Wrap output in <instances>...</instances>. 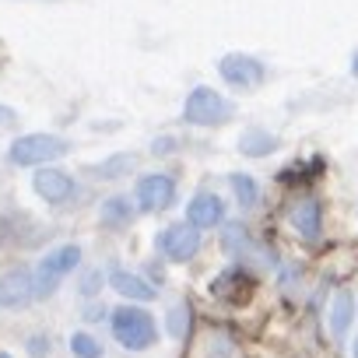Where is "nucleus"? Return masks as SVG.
<instances>
[{
	"mask_svg": "<svg viewBox=\"0 0 358 358\" xmlns=\"http://www.w3.org/2000/svg\"><path fill=\"white\" fill-rule=\"evenodd\" d=\"M109 327H113V337L127 351H148V348L158 344V323H155V316L144 306L123 302L120 309L109 313Z\"/></svg>",
	"mask_w": 358,
	"mask_h": 358,
	"instance_id": "1",
	"label": "nucleus"
},
{
	"mask_svg": "<svg viewBox=\"0 0 358 358\" xmlns=\"http://www.w3.org/2000/svg\"><path fill=\"white\" fill-rule=\"evenodd\" d=\"M67 151H71V141L60 134H22L11 141L8 162L22 165V169H43V165L60 162Z\"/></svg>",
	"mask_w": 358,
	"mask_h": 358,
	"instance_id": "2",
	"label": "nucleus"
},
{
	"mask_svg": "<svg viewBox=\"0 0 358 358\" xmlns=\"http://www.w3.org/2000/svg\"><path fill=\"white\" fill-rule=\"evenodd\" d=\"M78 264H81V246H78V243H64V246L50 250V253L36 264V271H32L36 299L53 295V292L60 288V281H64L67 274H74V271H78Z\"/></svg>",
	"mask_w": 358,
	"mask_h": 358,
	"instance_id": "3",
	"label": "nucleus"
},
{
	"mask_svg": "<svg viewBox=\"0 0 358 358\" xmlns=\"http://www.w3.org/2000/svg\"><path fill=\"white\" fill-rule=\"evenodd\" d=\"M232 113H236V106L208 85H197L183 102V123H190V127H222L225 120H232Z\"/></svg>",
	"mask_w": 358,
	"mask_h": 358,
	"instance_id": "4",
	"label": "nucleus"
},
{
	"mask_svg": "<svg viewBox=\"0 0 358 358\" xmlns=\"http://www.w3.org/2000/svg\"><path fill=\"white\" fill-rule=\"evenodd\" d=\"M179 197V187H176V179L169 172H148L137 179V187H134V201L141 211L148 215H158V211H169Z\"/></svg>",
	"mask_w": 358,
	"mask_h": 358,
	"instance_id": "5",
	"label": "nucleus"
},
{
	"mask_svg": "<svg viewBox=\"0 0 358 358\" xmlns=\"http://www.w3.org/2000/svg\"><path fill=\"white\" fill-rule=\"evenodd\" d=\"M218 74L236 92H253V88H260L267 81V67L257 57H250V53H229V57H222Z\"/></svg>",
	"mask_w": 358,
	"mask_h": 358,
	"instance_id": "6",
	"label": "nucleus"
},
{
	"mask_svg": "<svg viewBox=\"0 0 358 358\" xmlns=\"http://www.w3.org/2000/svg\"><path fill=\"white\" fill-rule=\"evenodd\" d=\"M155 246H158V253H162L165 260H172V264H190V260L201 253V232H197L194 225H187V222H176V225H169V229L155 239Z\"/></svg>",
	"mask_w": 358,
	"mask_h": 358,
	"instance_id": "7",
	"label": "nucleus"
},
{
	"mask_svg": "<svg viewBox=\"0 0 358 358\" xmlns=\"http://www.w3.org/2000/svg\"><path fill=\"white\" fill-rule=\"evenodd\" d=\"M32 190H36L46 204L60 208V204H67V201L78 194V183H74L71 172H64V169H57V165H43V169H36V176H32Z\"/></svg>",
	"mask_w": 358,
	"mask_h": 358,
	"instance_id": "8",
	"label": "nucleus"
},
{
	"mask_svg": "<svg viewBox=\"0 0 358 358\" xmlns=\"http://www.w3.org/2000/svg\"><path fill=\"white\" fill-rule=\"evenodd\" d=\"M36 302V281L29 267H11L0 274V309H22Z\"/></svg>",
	"mask_w": 358,
	"mask_h": 358,
	"instance_id": "9",
	"label": "nucleus"
},
{
	"mask_svg": "<svg viewBox=\"0 0 358 358\" xmlns=\"http://www.w3.org/2000/svg\"><path fill=\"white\" fill-rule=\"evenodd\" d=\"M183 222L194 225L197 232H201V229H218V225H225V201H222L218 194H211V190H201V194L190 197Z\"/></svg>",
	"mask_w": 358,
	"mask_h": 358,
	"instance_id": "10",
	"label": "nucleus"
},
{
	"mask_svg": "<svg viewBox=\"0 0 358 358\" xmlns=\"http://www.w3.org/2000/svg\"><path fill=\"white\" fill-rule=\"evenodd\" d=\"M288 222H292V229L306 243H316L320 232H323V208H320V201L316 197H299L292 204V211H288Z\"/></svg>",
	"mask_w": 358,
	"mask_h": 358,
	"instance_id": "11",
	"label": "nucleus"
},
{
	"mask_svg": "<svg viewBox=\"0 0 358 358\" xmlns=\"http://www.w3.org/2000/svg\"><path fill=\"white\" fill-rule=\"evenodd\" d=\"M109 288H113L116 295H123L127 302H134V306H144V302H151V299L158 295V288H155L151 281H144L141 274H130V271H123V267L109 271Z\"/></svg>",
	"mask_w": 358,
	"mask_h": 358,
	"instance_id": "12",
	"label": "nucleus"
},
{
	"mask_svg": "<svg viewBox=\"0 0 358 358\" xmlns=\"http://www.w3.org/2000/svg\"><path fill=\"white\" fill-rule=\"evenodd\" d=\"M351 320H355V295H351L348 288H337L334 306H330V334H334L337 341H344Z\"/></svg>",
	"mask_w": 358,
	"mask_h": 358,
	"instance_id": "13",
	"label": "nucleus"
},
{
	"mask_svg": "<svg viewBox=\"0 0 358 358\" xmlns=\"http://www.w3.org/2000/svg\"><path fill=\"white\" fill-rule=\"evenodd\" d=\"M239 151L246 158H267L271 151H278V137L271 130H260V127H250L239 134Z\"/></svg>",
	"mask_w": 358,
	"mask_h": 358,
	"instance_id": "14",
	"label": "nucleus"
},
{
	"mask_svg": "<svg viewBox=\"0 0 358 358\" xmlns=\"http://www.w3.org/2000/svg\"><path fill=\"white\" fill-rule=\"evenodd\" d=\"M99 222H102L106 229H123V225H130V222H134V204H130V197H109V201H102Z\"/></svg>",
	"mask_w": 358,
	"mask_h": 358,
	"instance_id": "15",
	"label": "nucleus"
},
{
	"mask_svg": "<svg viewBox=\"0 0 358 358\" xmlns=\"http://www.w3.org/2000/svg\"><path fill=\"white\" fill-rule=\"evenodd\" d=\"M190 327H194V309L187 302H176L169 313H165V330L172 341H187L190 337Z\"/></svg>",
	"mask_w": 358,
	"mask_h": 358,
	"instance_id": "16",
	"label": "nucleus"
},
{
	"mask_svg": "<svg viewBox=\"0 0 358 358\" xmlns=\"http://www.w3.org/2000/svg\"><path fill=\"white\" fill-rule=\"evenodd\" d=\"M222 243H225V250H229L232 257H239V260H250V257H257V253H260V246L250 239V232H246L243 225H229Z\"/></svg>",
	"mask_w": 358,
	"mask_h": 358,
	"instance_id": "17",
	"label": "nucleus"
},
{
	"mask_svg": "<svg viewBox=\"0 0 358 358\" xmlns=\"http://www.w3.org/2000/svg\"><path fill=\"white\" fill-rule=\"evenodd\" d=\"M229 187H232V194H236V201H239L243 208H257L260 187H257V179H253L250 172H232V176H229Z\"/></svg>",
	"mask_w": 358,
	"mask_h": 358,
	"instance_id": "18",
	"label": "nucleus"
},
{
	"mask_svg": "<svg viewBox=\"0 0 358 358\" xmlns=\"http://www.w3.org/2000/svg\"><path fill=\"white\" fill-rule=\"evenodd\" d=\"M134 162H137V158H134L130 151H120V155H109L106 162H99L95 172H99L102 179H123V176H130Z\"/></svg>",
	"mask_w": 358,
	"mask_h": 358,
	"instance_id": "19",
	"label": "nucleus"
},
{
	"mask_svg": "<svg viewBox=\"0 0 358 358\" xmlns=\"http://www.w3.org/2000/svg\"><path fill=\"white\" fill-rule=\"evenodd\" d=\"M71 355H74V358H99V355H102V344H99L92 334L74 330V334H71Z\"/></svg>",
	"mask_w": 358,
	"mask_h": 358,
	"instance_id": "20",
	"label": "nucleus"
},
{
	"mask_svg": "<svg viewBox=\"0 0 358 358\" xmlns=\"http://www.w3.org/2000/svg\"><path fill=\"white\" fill-rule=\"evenodd\" d=\"M208 358H232V337L225 330H215L208 341Z\"/></svg>",
	"mask_w": 358,
	"mask_h": 358,
	"instance_id": "21",
	"label": "nucleus"
},
{
	"mask_svg": "<svg viewBox=\"0 0 358 358\" xmlns=\"http://www.w3.org/2000/svg\"><path fill=\"white\" fill-rule=\"evenodd\" d=\"M176 151V141L172 137H155L151 141V155H172Z\"/></svg>",
	"mask_w": 358,
	"mask_h": 358,
	"instance_id": "22",
	"label": "nucleus"
},
{
	"mask_svg": "<svg viewBox=\"0 0 358 358\" xmlns=\"http://www.w3.org/2000/svg\"><path fill=\"white\" fill-rule=\"evenodd\" d=\"M99 281H102V271H92V274H85V281H81V292H85V295H95V292H99Z\"/></svg>",
	"mask_w": 358,
	"mask_h": 358,
	"instance_id": "23",
	"label": "nucleus"
},
{
	"mask_svg": "<svg viewBox=\"0 0 358 358\" xmlns=\"http://www.w3.org/2000/svg\"><path fill=\"white\" fill-rule=\"evenodd\" d=\"M15 120H18V113L11 106H0V127H11Z\"/></svg>",
	"mask_w": 358,
	"mask_h": 358,
	"instance_id": "24",
	"label": "nucleus"
},
{
	"mask_svg": "<svg viewBox=\"0 0 358 358\" xmlns=\"http://www.w3.org/2000/svg\"><path fill=\"white\" fill-rule=\"evenodd\" d=\"M102 316H106V306H88V316H85V320H88V323H99Z\"/></svg>",
	"mask_w": 358,
	"mask_h": 358,
	"instance_id": "25",
	"label": "nucleus"
},
{
	"mask_svg": "<svg viewBox=\"0 0 358 358\" xmlns=\"http://www.w3.org/2000/svg\"><path fill=\"white\" fill-rule=\"evenodd\" d=\"M351 74L358 78V50H355V57H351Z\"/></svg>",
	"mask_w": 358,
	"mask_h": 358,
	"instance_id": "26",
	"label": "nucleus"
},
{
	"mask_svg": "<svg viewBox=\"0 0 358 358\" xmlns=\"http://www.w3.org/2000/svg\"><path fill=\"white\" fill-rule=\"evenodd\" d=\"M351 355H355V358H358V337H355V344H351Z\"/></svg>",
	"mask_w": 358,
	"mask_h": 358,
	"instance_id": "27",
	"label": "nucleus"
},
{
	"mask_svg": "<svg viewBox=\"0 0 358 358\" xmlns=\"http://www.w3.org/2000/svg\"><path fill=\"white\" fill-rule=\"evenodd\" d=\"M0 358H11V355H8V351H0Z\"/></svg>",
	"mask_w": 358,
	"mask_h": 358,
	"instance_id": "28",
	"label": "nucleus"
}]
</instances>
